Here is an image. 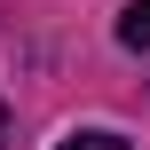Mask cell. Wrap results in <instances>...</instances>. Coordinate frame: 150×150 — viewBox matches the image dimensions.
Wrapping results in <instances>:
<instances>
[{
    "label": "cell",
    "instance_id": "3",
    "mask_svg": "<svg viewBox=\"0 0 150 150\" xmlns=\"http://www.w3.org/2000/svg\"><path fill=\"white\" fill-rule=\"evenodd\" d=\"M0 150H8V111H0Z\"/></svg>",
    "mask_w": 150,
    "mask_h": 150
},
{
    "label": "cell",
    "instance_id": "2",
    "mask_svg": "<svg viewBox=\"0 0 150 150\" xmlns=\"http://www.w3.org/2000/svg\"><path fill=\"white\" fill-rule=\"evenodd\" d=\"M55 150H134V142H119L111 127H79V134H63Z\"/></svg>",
    "mask_w": 150,
    "mask_h": 150
},
{
    "label": "cell",
    "instance_id": "1",
    "mask_svg": "<svg viewBox=\"0 0 150 150\" xmlns=\"http://www.w3.org/2000/svg\"><path fill=\"white\" fill-rule=\"evenodd\" d=\"M119 47L150 55V0H127V8H119Z\"/></svg>",
    "mask_w": 150,
    "mask_h": 150
}]
</instances>
